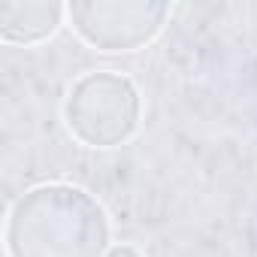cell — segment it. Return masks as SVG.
I'll use <instances>...</instances> for the list:
<instances>
[{
	"label": "cell",
	"mask_w": 257,
	"mask_h": 257,
	"mask_svg": "<svg viewBox=\"0 0 257 257\" xmlns=\"http://www.w3.org/2000/svg\"><path fill=\"white\" fill-rule=\"evenodd\" d=\"M109 218L82 188L49 182L31 188L7 218L10 257H106Z\"/></svg>",
	"instance_id": "6da1fadb"
},
{
	"label": "cell",
	"mask_w": 257,
	"mask_h": 257,
	"mask_svg": "<svg viewBox=\"0 0 257 257\" xmlns=\"http://www.w3.org/2000/svg\"><path fill=\"white\" fill-rule=\"evenodd\" d=\"M64 4H4L0 7V40L10 46H34L61 28Z\"/></svg>",
	"instance_id": "277c9868"
},
{
	"label": "cell",
	"mask_w": 257,
	"mask_h": 257,
	"mask_svg": "<svg viewBox=\"0 0 257 257\" xmlns=\"http://www.w3.org/2000/svg\"><path fill=\"white\" fill-rule=\"evenodd\" d=\"M106 257H143L134 245H112L109 251H106Z\"/></svg>",
	"instance_id": "5b68a950"
},
{
	"label": "cell",
	"mask_w": 257,
	"mask_h": 257,
	"mask_svg": "<svg viewBox=\"0 0 257 257\" xmlns=\"http://www.w3.org/2000/svg\"><path fill=\"white\" fill-rule=\"evenodd\" d=\"M67 16L73 22V31L100 52H137L140 46L152 43L164 22L170 19L167 4H67Z\"/></svg>",
	"instance_id": "3957f363"
},
{
	"label": "cell",
	"mask_w": 257,
	"mask_h": 257,
	"mask_svg": "<svg viewBox=\"0 0 257 257\" xmlns=\"http://www.w3.org/2000/svg\"><path fill=\"white\" fill-rule=\"evenodd\" d=\"M140 112L143 103L137 85L115 70L85 73L73 82L64 103L70 134L88 149L124 146L137 134Z\"/></svg>",
	"instance_id": "7a4b0ae2"
}]
</instances>
